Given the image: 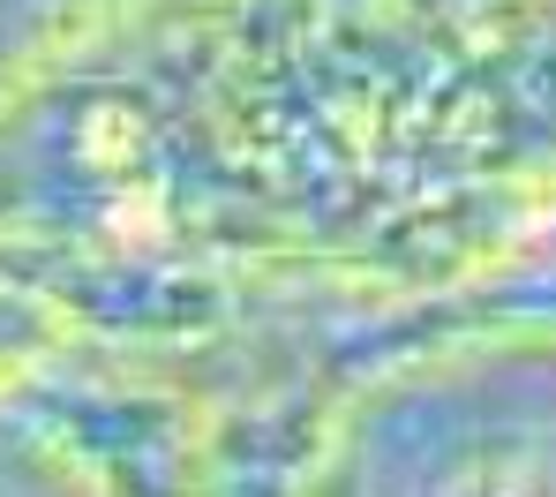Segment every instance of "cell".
<instances>
[{
  "label": "cell",
  "mask_w": 556,
  "mask_h": 497,
  "mask_svg": "<svg viewBox=\"0 0 556 497\" xmlns=\"http://www.w3.org/2000/svg\"><path fill=\"white\" fill-rule=\"evenodd\" d=\"M84 339V301L53 272H30L23 257H0V399L61 377Z\"/></svg>",
  "instance_id": "cell-1"
}]
</instances>
